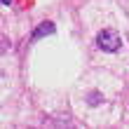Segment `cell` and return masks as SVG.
I'll use <instances>...</instances> for the list:
<instances>
[{
	"label": "cell",
	"mask_w": 129,
	"mask_h": 129,
	"mask_svg": "<svg viewBox=\"0 0 129 129\" xmlns=\"http://www.w3.org/2000/svg\"><path fill=\"white\" fill-rule=\"evenodd\" d=\"M96 45H99V49H103V52H117L122 47V38L117 35V31H113V28H103V31L96 35Z\"/></svg>",
	"instance_id": "obj_1"
},
{
	"label": "cell",
	"mask_w": 129,
	"mask_h": 129,
	"mask_svg": "<svg viewBox=\"0 0 129 129\" xmlns=\"http://www.w3.org/2000/svg\"><path fill=\"white\" fill-rule=\"evenodd\" d=\"M54 24H52V21H42V24H38L35 26V31L31 33V38H33V40H40V38H45V35H52V33H54Z\"/></svg>",
	"instance_id": "obj_2"
},
{
	"label": "cell",
	"mask_w": 129,
	"mask_h": 129,
	"mask_svg": "<svg viewBox=\"0 0 129 129\" xmlns=\"http://www.w3.org/2000/svg\"><path fill=\"white\" fill-rule=\"evenodd\" d=\"M99 101H101V96H99V94H92V99H89V103H99Z\"/></svg>",
	"instance_id": "obj_3"
},
{
	"label": "cell",
	"mask_w": 129,
	"mask_h": 129,
	"mask_svg": "<svg viewBox=\"0 0 129 129\" xmlns=\"http://www.w3.org/2000/svg\"><path fill=\"white\" fill-rule=\"evenodd\" d=\"M7 42H10V40H7V38L3 35V54H5V52H7Z\"/></svg>",
	"instance_id": "obj_4"
},
{
	"label": "cell",
	"mask_w": 129,
	"mask_h": 129,
	"mask_svg": "<svg viewBox=\"0 0 129 129\" xmlns=\"http://www.w3.org/2000/svg\"><path fill=\"white\" fill-rule=\"evenodd\" d=\"M3 5H10V0H3Z\"/></svg>",
	"instance_id": "obj_5"
}]
</instances>
